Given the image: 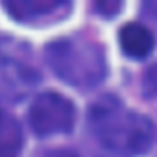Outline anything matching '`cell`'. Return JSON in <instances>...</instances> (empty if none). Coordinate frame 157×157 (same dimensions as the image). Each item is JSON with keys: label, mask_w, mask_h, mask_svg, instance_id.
<instances>
[{"label": "cell", "mask_w": 157, "mask_h": 157, "mask_svg": "<svg viewBox=\"0 0 157 157\" xmlns=\"http://www.w3.org/2000/svg\"><path fill=\"white\" fill-rule=\"evenodd\" d=\"M87 124L100 146L115 157H137L153 142V124L148 117L128 109L118 98L107 94L91 104Z\"/></svg>", "instance_id": "cell-1"}, {"label": "cell", "mask_w": 157, "mask_h": 157, "mask_svg": "<svg viewBox=\"0 0 157 157\" xmlns=\"http://www.w3.org/2000/svg\"><path fill=\"white\" fill-rule=\"evenodd\" d=\"M44 57L59 80L80 89L98 85L107 72L100 44L82 35L63 37L48 43L44 48Z\"/></svg>", "instance_id": "cell-2"}, {"label": "cell", "mask_w": 157, "mask_h": 157, "mask_svg": "<svg viewBox=\"0 0 157 157\" xmlns=\"http://www.w3.org/2000/svg\"><path fill=\"white\" fill-rule=\"evenodd\" d=\"M41 82L26 43L0 37V102L24 100Z\"/></svg>", "instance_id": "cell-3"}, {"label": "cell", "mask_w": 157, "mask_h": 157, "mask_svg": "<svg viewBox=\"0 0 157 157\" xmlns=\"http://www.w3.org/2000/svg\"><path fill=\"white\" fill-rule=\"evenodd\" d=\"M74 117L76 113L72 102L57 93L39 94L28 111L30 126L41 139L68 133L74 126Z\"/></svg>", "instance_id": "cell-4"}, {"label": "cell", "mask_w": 157, "mask_h": 157, "mask_svg": "<svg viewBox=\"0 0 157 157\" xmlns=\"http://www.w3.org/2000/svg\"><path fill=\"white\" fill-rule=\"evenodd\" d=\"M2 8L19 22L44 24L63 19V15L70 10V2H63V0H17V2H2Z\"/></svg>", "instance_id": "cell-5"}, {"label": "cell", "mask_w": 157, "mask_h": 157, "mask_svg": "<svg viewBox=\"0 0 157 157\" xmlns=\"http://www.w3.org/2000/svg\"><path fill=\"white\" fill-rule=\"evenodd\" d=\"M118 41L122 50L135 59H142L146 57L151 50H153V35L151 32L139 24V22H128L120 28L118 33Z\"/></svg>", "instance_id": "cell-6"}, {"label": "cell", "mask_w": 157, "mask_h": 157, "mask_svg": "<svg viewBox=\"0 0 157 157\" xmlns=\"http://www.w3.org/2000/svg\"><path fill=\"white\" fill-rule=\"evenodd\" d=\"M22 142L24 137L21 124L0 109V157H19Z\"/></svg>", "instance_id": "cell-7"}, {"label": "cell", "mask_w": 157, "mask_h": 157, "mask_svg": "<svg viewBox=\"0 0 157 157\" xmlns=\"http://www.w3.org/2000/svg\"><path fill=\"white\" fill-rule=\"evenodd\" d=\"M94 8H96L102 15L113 17V15L122 8V4H120V2H98V4H94Z\"/></svg>", "instance_id": "cell-8"}, {"label": "cell", "mask_w": 157, "mask_h": 157, "mask_svg": "<svg viewBox=\"0 0 157 157\" xmlns=\"http://www.w3.org/2000/svg\"><path fill=\"white\" fill-rule=\"evenodd\" d=\"M146 93L148 94H155L157 93V68H150L146 72V82H144Z\"/></svg>", "instance_id": "cell-9"}, {"label": "cell", "mask_w": 157, "mask_h": 157, "mask_svg": "<svg viewBox=\"0 0 157 157\" xmlns=\"http://www.w3.org/2000/svg\"><path fill=\"white\" fill-rule=\"evenodd\" d=\"M41 157H78V155L70 150H50V151L43 153Z\"/></svg>", "instance_id": "cell-10"}]
</instances>
